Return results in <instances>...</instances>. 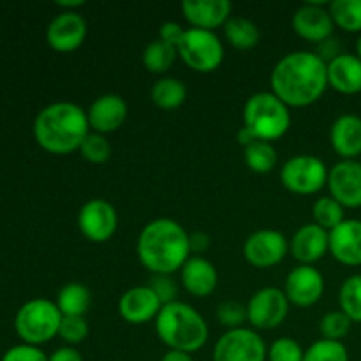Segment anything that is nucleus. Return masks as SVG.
Segmentation results:
<instances>
[{"instance_id": "37", "label": "nucleus", "mask_w": 361, "mask_h": 361, "mask_svg": "<svg viewBox=\"0 0 361 361\" xmlns=\"http://www.w3.org/2000/svg\"><path fill=\"white\" fill-rule=\"evenodd\" d=\"M217 321L222 326L228 328V330L242 328L243 324L249 323V319H247V305L235 302V300H228V302L219 303Z\"/></svg>"}, {"instance_id": "27", "label": "nucleus", "mask_w": 361, "mask_h": 361, "mask_svg": "<svg viewBox=\"0 0 361 361\" xmlns=\"http://www.w3.org/2000/svg\"><path fill=\"white\" fill-rule=\"evenodd\" d=\"M55 303L62 316L85 317L87 310L90 309L92 295L87 286L81 282H69L60 289Z\"/></svg>"}, {"instance_id": "22", "label": "nucleus", "mask_w": 361, "mask_h": 361, "mask_svg": "<svg viewBox=\"0 0 361 361\" xmlns=\"http://www.w3.org/2000/svg\"><path fill=\"white\" fill-rule=\"evenodd\" d=\"M183 289L196 298H207L217 289L219 271L210 259L203 256H190L180 270Z\"/></svg>"}, {"instance_id": "42", "label": "nucleus", "mask_w": 361, "mask_h": 361, "mask_svg": "<svg viewBox=\"0 0 361 361\" xmlns=\"http://www.w3.org/2000/svg\"><path fill=\"white\" fill-rule=\"evenodd\" d=\"M189 245H190V254L194 256H203L212 245L210 235H207L204 231H196L189 235Z\"/></svg>"}, {"instance_id": "36", "label": "nucleus", "mask_w": 361, "mask_h": 361, "mask_svg": "<svg viewBox=\"0 0 361 361\" xmlns=\"http://www.w3.org/2000/svg\"><path fill=\"white\" fill-rule=\"evenodd\" d=\"M305 349L291 337L275 338L268 348V361H303Z\"/></svg>"}, {"instance_id": "24", "label": "nucleus", "mask_w": 361, "mask_h": 361, "mask_svg": "<svg viewBox=\"0 0 361 361\" xmlns=\"http://www.w3.org/2000/svg\"><path fill=\"white\" fill-rule=\"evenodd\" d=\"M328 88L342 95H356L361 92V60L351 53H341L326 63Z\"/></svg>"}, {"instance_id": "20", "label": "nucleus", "mask_w": 361, "mask_h": 361, "mask_svg": "<svg viewBox=\"0 0 361 361\" xmlns=\"http://www.w3.org/2000/svg\"><path fill=\"white\" fill-rule=\"evenodd\" d=\"M182 13L190 28L215 32L228 23L233 4L229 0H183Z\"/></svg>"}, {"instance_id": "48", "label": "nucleus", "mask_w": 361, "mask_h": 361, "mask_svg": "<svg viewBox=\"0 0 361 361\" xmlns=\"http://www.w3.org/2000/svg\"><path fill=\"white\" fill-rule=\"evenodd\" d=\"M356 56L361 60V34H360L358 41H356Z\"/></svg>"}, {"instance_id": "6", "label": "nucleus", "mask_w": 361, "mask_h": 361, "mask_svg": "<svg viewBox=\"0 0 361 361\" xmlns=\"http://www.w3.org/2000/svg\"><path fill=\"white\" fill-rule=\"evenodd\" d=\"M62 312L55 302L34 298L23 303L14 317V330L18 337L28 345H41L59 335Z\"/></svg>"}, {"instance_id": "1", "label": "nucleus", "mask_w": 361, "mask_h": 361, "mask_svg": "<svg viewBox=\"0 0 361 361\" xmlns=\"http://www.w3.org/2000/svg\"><path fill=\"white\" fill-rule=\"evenodd\" d=\"M271 92L289 108H307L328 90L326 62L316 51H291L282 56L270 74Z\"/></svg>"}, {"instance_id": "30", "label": "nucleus", "mask_w": 361, "mask_h": 361, "mask_svg": "<svg viewBox=\"0 0 361 361\" xmlns=\"http://www.w3.org/2000/svg\"><path fill=\"white\" fill-rule=\"evenodd\" d=\"M335 27L349 34H361V0H334L328 4Z\"/></svg>"}, {"instance_id": "40", "label": "nucleus", "mask_w": 361, "mask_h": 361, "mask_svg": "<svg viewBox=\"0 0 361 361\" xmlns=\"http://www.w3.org/2000/svg\"><path fill=\"white\" fill-rule=\"evenodd\" d=\"M0 361H48V356L37 345L20 344L7 349Z\"/></svg>"}, {"instance_id": "39", "label": "nucleus", "mask_w": 361, "mask_h": 361, "mask_svg": "<svg viewBox=\"0 0 361 361\" xmlns=\"http://www.w3.org/2000/svg\"><path fill=\"white\" fill-rule=\"evenodd\" d=\"M148 286L152 288V291L157 295V298L161 300L162 305H168V303L176 302V295H178V286L173 281L171 275H154V277L148 281Z\"/></svg>"}, {"instance_id": "19", "label": "nucleus", "mask_w": 361, "mask_h": 361, "mask_svg": "<svg viewBox=\"0 0 361 361\" xmlns=\"http://www.w3.org/2000/svg\"><path fill=\"white\" fill-rule=\"evenodd\" d=\"M330 252V233L321 226L309 222L300 226L289 240V254L300 264H312Z\"/></svg>"}, {"instance_id": "17", "label": "nucleus", "mask_w": 361, "mask_h": 361, "mask_svg": "<svg viewBox=\"0 0 361 361\" xmlns=\"http://www.w3.org/2000/svg\"><path fill=\"white\" fill-rule=\"evenodd\" d=\"M127 113H129V108H127V102L122 95H99L87 109L88 126H90L92 133L106 136V134L118 130L126 123Z\"/></svg>"}, {"instance_id": "14", "label": "nucleus", "mask_w": 361, "mask_h": 361, "mask_svg": "<svg viewBox=\"0 0 361 361\" xmlns=\"http://www.w3.org/2000/svg\"><path fill=\"white\" fill-rule=\"evenodd\" d=\"M88 25L80 13L62 11L49 21L46 28V41L51 49L59 53H71L81 48L87 39Z\"/></svg>"}, {"instance_id": "7", "label": "nucleus", "mask_w": 361, "mask_h": 361, "mask_svg": "<svg viewBox=\"0 0 361 361\" xmlns=\"http://www.w3.org/2000/svg\"><path fill=\"white\" fill-rule=\"evenodd\" d=\"M176 49L183 63L201 74L214 73L224 62V46L215 32L187 28Z\"/></svg>"}, {"instance_id": "12", "label": "nucleus", "mask_w": 361, "mask_h": 361, "mask_svg": "<svg viewBox=\"0 0 361 361\" xmlns=\"http://www.w3.org/2000/svg\"><path fill=\"white\" fill-rule=\"evenodd\" d=\"M78 228L88 242L106 243L118 229V214L109 201L94 197L78 212Z\"/></svg>"}, {"instance_id": "13", "label": "nucleus", "mask_w": 361, "mask_h": 361, "mask_svg": "<svg viewBox=\"0 0 361 361\" xmlns=\"http://www.w3.org/2000/svg\"><path fill=\"white\" fill-rule=\"evenodd\" d=\"M284 293L289 303L300 309L314 307L324 295V277L312 264H298L288 274Z\"/></svg>"}, {"instance_id": "23", "label": "nucleus", "mask_w": 361, "mask_h": 361, "mask_svg": "<svg viewBox=\"0 0 361 361\" xmlns=\"http://www.w3.org/2000/svg\"><path fill=\"white\" fill-rule=\"evenodd\" d=\"M330 145L342 161H356L361 155V116L345 113L330 127Z\"/></svg>"}, {"instance_id": "21", "label": "nucleus", "mask_w": 361, "mask_h": 361, "mask_svg": "<svg viewBox=\"0 0 361 361\" xmlns=\"http://www.w3.org/2000/svg\"><path fill=\"white\" fill-rule=\"evenodd\" d=\"M330 254L344 267H361V221L345 219L330 231Z\"/></svg>"}, {"instance_id": "18", "label": "nucleus", "mask_w": 361, "mask_h": 361, "mask_svg": "<svg viewBox=\"0 0 361 361\" xmlns=\"http://www.w3.org/2000/svg\"><path fill=\"white\" fill-rule=\"evenodd\" d=\"M161 309V300L148 284L127 289L118 300L120 317L129 324H147L155 321Z\"/></svg>"}, {"instance_id": "38", "label": "nucleus", "mask_w": 361, "mask_h": 361, "mask_svg": "<svg viewBox=\"0 0 361 361\" xmlns=\"http://www.w3.org/2000/svg\"><path fill=\"white\" fill-rule=\"evenodd\" d=\"M59 337L67 345H78L88 337V323L85 317H71L63 316L60 323Z\"/></svg>"}, {"instance_id": "4", "label": "nucleus", "mask_w": 361, "mask_h": 361, "mask_svg": "<svg viewBox=\"0 0 361 361\" xmlns=\"http://www.w3.org/2000/svg\"><path fill=\"white\" fill-rule=\"evenodd\" d=\"M154 323L157 337L171 351L189 355L201 351L207 345L210 335L204 317L192 305L178 300L162 305Z\"/></svg>"}, {"instance_id": "15", "label": "nucleus", "mask_w": 361, "mask_h": 361, "mask_svg": "<svg viewBox=\"0 0 361 361\" xmlns=\"http://www.w3.org/2000/svg\"><path fill=\"white\" fill-rule=\"evenodd\" d=\"M326 187L344 208H361V162L338 161L328 171Z\"/></svg>"}, {"instance_id": "47", "label": "nucleus", "mask_w": 361, "mask_h": 361, "mask_svg": "<svg viewBox=\"0 0 361 361\" xmlns=\"http://www.w3.org/2000/svg\"><path fill=\"white\" fill-rule=\"evenodd\" d=\"M56 6H59L60 9L67 11V13H76V9L85 6V0H59Z\"/></svg>"}, {"instance_id": "35", "label": "nucleus", "mask_w": 361, "mask_h": 361, "mask_svg": "<svg viewBox=\"0 0 361 361\" xmlns=\"http://www.w3.org/2000/svg\"><path fill=\"white\" fill-rule=\"evenodd\" d=\"M80 154L85 161L92 162V164H104L111 157V145H109L108 137L90 130V134L85 137L83 145H81Z\"/></svg>"}, {"instance_id": "45", "label": "nucleus", "mask_w": 361, "mask_h": 361, "mask_svg": "<svg viewBox=\"0 0 361 361\" xmlns=\"http://www.w3.org/2000/svg\"><path fill=\"white\" fill-rule=\"evenodd\" d=\"M161 361H194V360H192V355H189V353L171 351V349H168V353L162 356Z\"/></svg>"}, {"instance_id": "5", "label": "nucleus", "mask_w": 361, "mask_h": 361, "mask_svg": "<svg viewBox=\"0 0 361 361\" xmlns=\"http://www.w3.org/2000/svg\"><path fill=\"white\" fill-rule=\"evenodd\" d=\"M291 111L274 92H257L243 106V127L259 141H277L291 127Z\"/></svg>"}, {"instance_id": "34", "label": "nucleus", "mask_w": 361, "mask_h": 361, "mask_svg": "<svg viewBox=\"0 0 361 361\" xmlns=\"http://www.w3.org/2000/svg\"><path fill=\"white\" fill-rule=\"evenodd\" d=\"M353 321L338 310H330V312L324 314L319 321V334L323 335V338L326 341H337L342 342V338L348 337V334L351 331Z\"/></svg>"}, {"instance_id": "46", "label": "nucleus", "mask_w": 361, "mask_h": 361, "mask_svg": "<svg viewBox=\"0 0 361 361\" xmlns=\"http://www.w3.org/2000/svg\"><path fill=\"white\" fill-rule=\"evenodd\" d=\"M236 141H238V143L242 145L243 148H247V147H249V145H252L254 141H257V140L252 136V133H250L249 129L242 127V129H240L238 133H236Z\"/></svg>"}, {"instance_id": "2", "label": "nucleus", "mask_w": 361, "mask_h": 361, "mask_svg": "<svg viewBox=\"0 0 361 361\" xmlns=\"http://www.w3.org/2000/svg\"><path fill=\"white\" fill-rule=\"evenodd\" d=\"M136 254L140 263L154 275H173L192 256L189 233L173 219H154L140 231Z\"/></svg>"}, {"instance_id": "28", "label": "nucleus", "mask_w": 361, "mask_h": 361, "mask_svg": "<svg viewBox=\"0 0 361 361\" xmlns=\"http://www.w3.org/2000/svg\"><path fill=\"white\" fill-rule=\"evenodd\" d=\"M243 159H245L247 168L256 175H268L279 164V155L274 145L259 140L243 148Z\"/></svg>"}, {"instance_id": "8", "label": "nucleus", "mask_w": 361, "mask_h": 361, "mask_svg": "<svg viewBox=\"0 0 361 361\" xmlns=\"http://www.w3.org/2000/svg\"><path fill=\"white\" fill-rule=\"evenodd\" d=\"M328 171L330 169L317 155L298 154L282 164L281 182L296 196H312L326 187Z\"/></svg>"}, {"instance_id": "26", "label": "nucleus", "mask_w": 361, "mask_h": 361, "mask_svg": "<svg viewBox=\"0 0 361 361\" xmlns=\"http://www.w3.org/2000/svg\"><path fill=\"white\" fill-rule=\"evenodd\" d=\"M226 41L240 51H247L259 44L261 32L252 20L243 16H231L224 25Z\"/></svg>"}, {"instance_id": "11", "label": "nucleus", "mask_w": 361, "mask_h": 361, "mask_svg": "<svg viewBox=\"0 0 361 361\" xmlns=\"http://www.w3.org/2000/svg\"><path fill=\"white\" fill-rule=\"evenodd\" d=\"M289 254V240L277 229H257L243 243V257L259 270L281 264Z\"/></svg>"}, {"instance_id": "10", "label": "nucleus", "mask_w": 361, "mask_h": 361, "mask_svg": "<svg viewBox=\"0 0 361 361\" xmlns=\"http://www.w3.org/2000/svg\"><path fill=\"white\" fill-rule=\"evenodd\" d=\"M288 296L284 289L263 288L252 295L247 303V319L252 330H275L286 321L289 314Z\"/></svg>"}, {"instance_id": "31", "label": "nucleus", "mask_w": 361, "mask_h": 361, "mask_svg": "<svg viewBox=\"0 0 361 361\" xmlns=\"http://www.w3.org/2000/svg\"><path fill=\"white\" fill-rule=\"evenodd\" d=\"M338 307L353 323H361V274L351 275L342 282Z\"/></svg>"}, {"instance_id": "9", "label": "nucleus", "mask_w": 361, "mask_h": 361, "mask_svg": "<svg viewBox=\"0 0 361 361\" xmlns=\"http://www.w3.org/2000/svg\"><path fill=\"white\" fill-rule=\"evenodd\" d=\"M267 344L252 328L224 331L214 345V361H267Z\"/></svg>"}, {"instance_id": "33", "label": "nucleus", "mask_w": 361, "mask_h": 361, "mask_svg": "<svg viewBox=\"0 0 361 361\" xmlns=\"http://www.w3.org/2000/svg\"><path fill=\"white\" fill-rule=\"evenodd\" d=\"M303 361H349V351L344 342L319 338L305 349Z\"/></svg>"}, {"instance_id": "44", "label": "nucleus", "mask_w": 361, "mask_h": 361, "mask_svg": "<svg viewBox=\"0 0 361 361\" xmlns=\"http://www.w3.org/2000/svg\"><path fill=\"white\" fill-rule=\"evenodd\" d=\"M48 361H83V356L73 345H63L56 349L51 356H48Z\"/></svg>"}, {"instance_id": "16", "label": "nucleus", "mask_w": 361, "mask_h": 361, "mask_svg": "<svg viewBox=\"0 0 361 361\" xmlns=\"http://www.w3.org/2000/svg\"><path fill=\"white\" fill-rule=\"evenodd\" d=\"M293 30L303 41L321 44L331 37L335 23L331 20L330 11L323 2H307L295 11L293 14Z\"/></svg>"}, {"instance_id": "43", "label": "nucleus", "mask_w": 361, "mask_h": 361, "mask_svg": "<svg viewBox=\"0 0 361 361\" xmlns=\"http://www.w3.org/2000/svg\"><path fill=\"white\" fill-rule=\"evenodd\" d=\"M316 53L324 60V62L328 63V62H331L334 59H337L342 51H341V46H338L337 39L330 37V39H326V41L321 42V44H317Z\"/></svg>"}, {"instance_id": "29", "label": "nucleus", "mask_w": 361, "mask_h": 361, "mask_svg": "<svg viewBox=\"0 0 361 361\" xmlns=\"http://www.w3.org/2000/svg\"><path fill=\"white\" fill-rule=\"evenodd\" d=\"M176 59H178V49L161 39L148 42L147 48L143 49V56H141L145 69L152 74L166 73Z\"/></svg>"}, {"instance_id": "32", "label": "nucleus", "mask_w": 361, "mask_h": 361, "mask_svg": "<svg viewBox=\"0 0 361 361\" xmlns=\"http://www.w3.org/2000/svg\"><path fill=\"white\" fill-rule=\"evenodd\" d=\"M345 208L342 207L338 201H335L331 196H323L317 197L316 203L312 207V217L314 224L321 226L323 229H326L328 233L331 229L337 228L338 224L345 221Z\"/></svg>"}, {"instance_id": "3", "label": "nucleus", "mask_w": 361, "mask_h": 361, "mask_svg": "<svg viewBox=\"0 0 361 361\" xmlns=\"http://www.w3.org/2000/svg\"><path fill=\"white\" fill-rule=\"evenodd\" d=\"M88 134L87 111L74 102H53L42 108L34 120L35 141L42 150L53 155L80 152Z\"/></svg>"}, {"instance_id": "41", "label": "nucleus", "mask_w": 361, "mask_h": 361, "mask_svg": "<svg viewBox=\"0 0 361 361\" xmlns=\"http://www.w3.org/2000/svg\"><path fill=\"white\" fill-rule=\"evenodd\" d=\"M187 28H183L182 25L176 23V21H166V23L161 25V30H159V39L168 44L178 48L180 41L183 39V34H185Z\"/></svg>"}, {"instance_id": "25", "label": "nucleus", "mask_w": 361, "mask_h": 361, "mask_svg": "<svg viewBox=\"0 0 361 361\" xmlns=\"http://www.w3.org/2000/svg\"><path fill=\"white\" fill-rule=\"evenodd\" d=\"M150 99L159 109L173 111V109H178L185 102L187 87L178 78L164 76L154 83L150 90Z\"/></svg>"}]
</instances>
